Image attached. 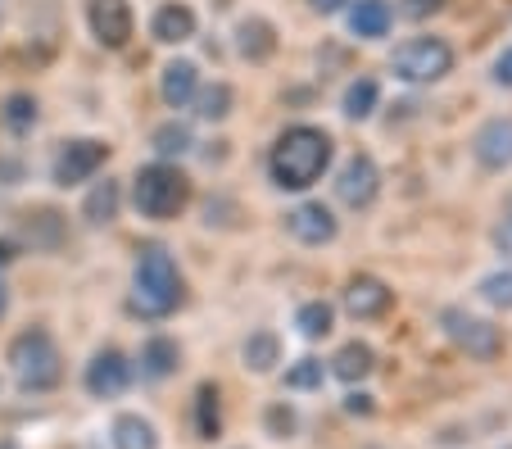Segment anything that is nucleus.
I'll list each match as a JSON object with an SVG mask.
<instances>
[{
  "label": "nucleus",
  "mask_w": 512,
  "mask_h": 449,
  "mask_svg": "<svg viewBox=\"0 0 512 449\" xmlns=\"http://www.w3.org/2000/svg\"><path fill=\"white\" fill-rule=\"evenodd\" d=\"M327 164H331V137L322 127H290V132H281V141L272 146V159H268L272 182L281 191L313 186L327 173Z\"/></svg>",
  "instance_id": "obj_1"
},
{
  "label": "nucleus",
  "mask_w": 512,
  "mask_h": 449,
  "mask_svg": "<svg viewBox=\"0 0 512 449\" xmlns=\"http://www.w3.org/2000/svg\"><path fill=\"white\" fill-rule=\"evenodd\" d=\"M182 304V273L168 259V250H145L132 277V309H141L145 318H164Z\"/></svg>",
  "instance_id": "obj_2"
},
{
  "label": "nucleus",
  "mask_w": 512,
  "mask_h": 449,
  "mask_svg": "<svg viewBox=\"0 0 512 449\" xmlns=\"http://www.w3.org/2000/svg\"><path fill=\"white\" fill-rule=\"evenodd\" d=\"M132 200L145 218H155V223H168L186 209L191 200V182H186L182 168L173 164H145L132 182Z\"/></svg>",
  "instance_id": "obj_3"
},
{
  "label": "nucleus",
  "mask_w": 512,
  "mask_h": 449,
  "mask_svg": "<svg viewBox=\"0 0 512 449\" xmlns=\"http://www.w3.org/2000/svg\"><path fill=\"white\" fill-rule=\"evenodd\" d=\"M10 363H14V372H19V381L28 386V391H50V386L64 377V363H59L55 341H50V332H41V327L14 336Z\"/></svg>",
  "instance_id": "obj_4"
},
{
  "label": "nucleus",
  "mask_w": 512,
  "mask_h": 449,
  "mask_svg": "<svg viewBox=\"0 0 512 449\" xmlns=\"http://www.w3.org/2000/svg\"><path fill=\"white\" fill-rule=\"evenodd\" d=\"M390 69H395V78H404V82H440L449 69H454V50H449V41H440V37H413L408 46L395 50Z\"/></svg>",
  "instance_id": "obj_5"
},
{
  "label": "nucleus",
  "mask_w": 512,
  "mask_h": 449,
  "mask_svg": "<svg viewBox=\"0 0 512 449\" xmlns=\"http://www.w3.org/2000/svg\"><path fill=\"white\" fill-rule=\"evenodd\" d=\"M445 332H449V341H454L458 350H467L472 359H494V354H499V332L463 309H445Z\"/></svg>",
  "instance_id": "obj_6"
},
{
  "label": "nucleus",
  "mask_w": 512,
  "mask_h": 449,
  "mask_svg": "<svg viewBox=\"0 0 512 449\" xmlns=\"http://www.w3.org/2000/svg\"><path fill=\"white\" fill-rule=\"evenodd\" d=\"M105 155H109L105 141H68V146L59 150V159H55V182L59 186L87 182V177L105 164Z\"/></svg>",
  "instance_id": "obj_7"
},
{
  "label": "nucleus",
  "mask_w": 512,
  "mask_h": 449,
  "mask_svg": "<svg viewBox=\"0 0 512 449\" xmlns=\"http://www.w3.org/2000/svg\"><path fill=\"white\" fill-rule=\"evenodd\" d=\"M87 19H91L96 41L109 50H123L127 37H132V10H127V0H91Z\"/></svg>",
  "instance_id": "obj_8"
},
{
  "label": "nucleus",
  "mask_w": 512,
  "mask_h": 449,
  "mask_svg": "<svg viewBox=\"0 0 512 449\" xmlns=\"http://www.w3.org/2000/svg\"><path fill=\"white\" fill-rule=\"evenodd\" d=\"M127 381H132V363H127L118 350H100L96 359L87 363V391L96 395V400H114V395H123Z\"/></svg>",
  "instance_id": "obj_9"
},
{
  "label": "nucleus",
  "mask_w": 512,
  "mask_h": 449,
  "mask_svg": "<svg viewBox=\"0 0 512 449\" xmlns=\"http://www.w3.org/2000/svg\"><path fill=\"white\" fill-rule=\"evenodd\" d=\"M340 200L345 205H354V209H363V205H372L377 200V191H381V173H377V164H372L368 155H354L345 164V173H340Z\"/></svg>",
  "instance_id": "obj_10"
},
{
  "label": "nucleus",
  "mask_w": 512,
  "mask_h": 449,
  "mask_svg": "<svg viewBox=\"0 0 512 449\" xmlns=\"http://www.w3.org/2000/svg\"><path fill=\"white\" fill-rule=\"evenodd\" d=\"M286 227H290V236L295 241H304V245H327L331 236H336V218H331V209L327 205H300V209H290L286 214Z\"/></svg>",
  "instance_id": "obj_11"
},
{
  "label": "nucleus",
  "mask_w": 512,
  "mask_h": 449,
  "mask_svg": "<svg viewBox=\"0 0 512 449\" xmlns=\"http://www.w3.org/2000/svg\"><path fill=\"white\" fill-rule=\"evenodd\" d=\"M472 150L485 168H508L512 164V118H490V123L476 132Z\"/></svg>",
  "instance_id": "obj_12"
},
{
  "label": "nucleus",
  "mask_w": 512,
  "mask_h": 449,
  "mask_svg": "<svg viewBox=\"0 0 512 449\" xmlns=\"http://www.w3.org/2000/svg\"><path fill=\"white\" fill-rule=\"evenodd\" d=\"M345 309L354 318H381L390 309V286L377 282V277H354L345 291Z\"/></svg>",
  "instance_id": "obj_13"
},
{
  "label": "nucleus",
  "mask_w": 512,
  "mask_h": 449,
  "mask_svg": "<svg viewBox=\"0 0 512 449\" xmlns=\"http://www.w3.org/2000/svg\"><path fill=\"white\" fill-rule=\"evenodd\" d=\"M155 37L164 41V46H182V41H191L195 37V14H191V5H164V10L155 14Z\"/></svg>",
  "instance_id": "obj_14"
},
{
  "label": "nucleus",
  "mask_w": 512,
  "mask_h": 449,
  "mask_svg": "<svg viewBox=\"0 0 512 449\" xmlns=\"http://www.w3.org/2000/svg\"><path fill=\"white\" fill-rule=\"evenodd\" d=\"M349 28H354V37H386L390 32V5L386 0H354Z\"/></svg>",
  "instance_id": "obj_15"
},
{
  "label": "nucleus",
  "mask_w": 512,
  "mask_h": 449,
  "mask_svg": "<svg viewBox=\"0 0 512 449\" xmlns=\"http://www.w3.org/2000/svg\"><path fill=\"white\" fill-rule=\"evenodd\" d=\"M236 46H241L245 59L263 64V59L277 50V32H272V23H263V19H245L241 32H236Z\"/></svg>",
  "instance_id": "obj_16"
},
{
  "label": "nucleus",
  "mask_w": 512,
  "mask_h": 449,
  "mask_svg": "<svg viewBox=\"0 0 512 449\" xmlns=\"http://www.w3.org/2000/svg\"><path fill=\"white\" fill-rule=\"evenodd\" d=\"M195 87H200V78H195V64H186V59L168 64V69H164V82H159V91H164V100H168L173 109H182L186 100H195Z\"/></svg>",
  "instance_id": "obj_17"
},
{
  "label": "nucleus",
  "mask_w": 512,
  "mask_h": 449,
  "mask_svg": "<svg viewBox=\"0 0 512 449\" xmlns=\"http://www.w3.org/2000/svg\"><path fill=\"white\" fill-rule=\"evenodd\" d=\"M114 449H159V436L145 418L123 413V418L114 422Z\"/></svg>",
  "instance_id": "obj_18"
},
{
  "label": "nucleus",
  "mask_w": 512,
  "mask_h": 449,
  "mask_svg": "<svg viewBox=\"0 0 512 449\" xmlns=\"http://www.w3.org/2000/svg\"><path fill=\"white\" fill-rule=\"evenodd\" d=\"M372 350L368 345H358V341H349V345H340V354L331 359V372H336L340 381H363L372 372Z\"/></svg>",
  "instance_id": "obj_19"
},
{
  "label": "nucleus",
  "mask_w": 512,
  "mask_h": 449,
  "mask_svg": "<svg viewBox=\"0 0 512 449\" xmlns=\"http://www.w3.org/2000/svg\"><path fill=\"white\" fill-rule=\"evenodd\" d=\"M177 345L168 341V336H155V341H145V350H141V372L145 377H168V372L177 368Z\"/></svg>",
  "instance_id": "obj_20"
},
{
  "label": "nucleus",
  "mask_w": 512,
  "mask_h": 449,
  "mask_svg": "<svg viewBox=\"0 0 512 449\" xmlns=\"http://www.w3.org/2000/svg\"><path fill=\"white\" fill-rule=\"evenodd\" d=\"M82 218H87V223H114L118 218V182H96V191H91L87 196V205H82Z\"/></svg>",
  "instance_id": "obj_21"
},
{
  "label": "nucleus",
  "mask_w": 512,
  "mask_h": 449,
  "mask_svg": "<svg viewBox=\"0 0 512 449\" xmlns=\"http://www.w3.org/2000/svg\"><path fill=\"white\" fill-rule=\"evenodd\" d=\"M195 431L200 440H213L223 431V413H218V386H200L195 391Z\"/></svg>",
  "instance_id": "obj_22"
},
{
  "label": "nucleus",
  "mask_w": 512,
  "mask_h": 449,
  "mask_svg": "<svg viewBox=\"0 0 512 449\" xmlns=\"http://www.w3.org/2000/svg\"><path fill=\"white\" fill-rule=\"evenodd\" d=\"M241 354H245V368L268 372V368H277V359H281V341L272 332H250Z\"/></svg>",
  "instance_id": "obj_23"
},
{
  "label": "nucleus",
  "mask_w": 512,
  "mask_h": 449,
  "mask_svg": "<svg viewBox=\"0 0 512 449\" xmlns=\"http://www.w3.org/2000/svg\"><path fill=\"white\" fill-rule=\"evenodd\" d=\"M195 114L209 118V123L227 118V114H232V87H227V82H213V87L195 91Z\"/></svg>",
  "instance_id": "obj_24"
},
{
  "label": "nucleus",
  "mask_w": 512,
  "mask_h": 449,
  "mask_svg": "<svg viewBox=\"0 0 512 449\" xmlns=\"http://www.w3.org/2000/svg\"><path fill=\"white\" fill-rule=\"evenodd\" d=\"M377 96H381L377 82H372V78H358L354 87L345 91V114L349 118H368L372 109H377Z\"/></svg>",
  "instance_id": "obj_25"
},
{
  "label": "nucleus",
  "mask_w": 512,
  "mask_h": 449,
  "mask_svg": "<svg viewBox=\"0 0 512 449\" xmlns=\"http://www.w3.org/2000/svg\"><path fill=\"white\" fill-rule=\"evenodd\" d=\"M295 323H300V332H304V336H313V341H318V336H327V332H331V304H322V300L304 304Z\"/></svg>",
  "instance_id": "obj_26"
},
{
  "label": "nucleus",
  "mask_w": 512,
  "mask_h": 449,
  "mask_svg": "<svg viewBox=\"0 0 512 449\" xmlns=\"http://www.w3.org/2000/svg\"><path fill=\"white\" fill-rule=\"evenodd\" d=\"M5 123H10V132H28L32 123H37V100L32 96H10L5 100Z\"/></svg>",
  "instance_id": "obj_27"
},
{
  "label": "nucleus",
  "mask_w": 512,
  "mask_h": 449,
  "mask_svg": "<svg viewBox=\"0 0 512 449\" xmlns=\"http://www.w3.org/2000/svg\"><path fill=\"white\" fill-rule=\"evenodd\" d=\"M155 150H159V155H186V150H191V127L164 123L155 132Z\"/></svg>",
  "instance_id": "obj_28"
},
{
  "label": "nucleus",
  "mask_w": 512,
  "mask_h": 449,
  "mask_svg": "<svg viewBox=\"0 0 512 449\" xmlns=\"http://www.w3.org/2000/svg\"><path fill=\"white\" fill-rule=\"evenodd\" d=\"M322 377H327L322 359H300L295 368L286 372V386L290 391H313V386H322Z\"/></svg>",
  "instance_id": "obj_29"
},
{
  "label": "nucleus",
  "mask_w": 512,
  "mask_h": 449,
  "mask_svg": "<svg viewBox=\"0 0 512 449\" xmlns=\"http://www.w3.org/2000/svg\"><path fill=\"white\" fill-rule=\"evenodd\" d=\"M481 295H485V304H494V309H512V268H508V273H490V277H485Z\"/></svg>",
  "instance_id": "obj_30"
},
{
  "label": "nucleus",
  "mask_w": 512,
  "mask_h": 449,
  "mask_svg": "<svg viewBox=\"0 0 512 449\" xmlns=\"http://www.w3.org/2000/svg\"><path fill=\"white\" fill-rule=\"evenodd\" d=\"M445 5V0H399V14L404 19H426V14H435Z\"/></svg>",
  "instance_id": "obj_31"
},
{
  "label": "nucleus",
  "mask_w": 512,
  "mask_h": 449,
  "mask_svg": "<svg viewBox=\"0 0 512 449\" xmlns=\"http://www.w3.org/2000/svg\"><path fill=\"white\" fill-rule=\"evenodd\" d=\"M268 427H272V436H286V431L295 427V413H290V409H272L268 413Z\"/></svg>",
  "instance_id": "obj_32"
},
{
  "label": "nucleus",
  "mask_w": 512,
  "mask_h": 449,
  "mask_svg": "<svg viewBox=\"0 0 512 449\" xmlns=\"http://www.w3.org/2000/svg\"><path fill=\"white\" fill-rule=\"evenodd\" d=\"M494 78L503 82V87H512V50H503L499 64H494Z\"/></svg>",
  "instance_id": "obj_33"
},
{
  "label": "nucleus",
  "mask_w": 512,
  "mask_h": 449,
  "mask_svg": "<svg viewBox=\"0 0 512 449\" xmlns=\"http://www.w3.org/2000/svg\"><path fill=\"white\" fill-rule=\"evenodd\" d=\"M345 409H349V413H372V400H368V395H349Z\"/></svg>",
  "instance_id": "obj_34"
},
{
  "label": "nucleus",
  "mask_w": 512,
  "mask_h": 449,
  "mask_svg": "<svg viewBox=\"0 0 512 449\" xmlns=\"http://www.w3.org/2000/svg\"><path fill=\"white\" fill-rule=\"evenodd\" d=\"M345 0H313V10H322V14H336Z\"/></svg>",
  "instance_id": "obj_35"
},
{
  "label": "nucleus",
  "mask_w": 512,
  "mask_h": 449,
  "mask_svg": "<svg viewBox=\"0 0 512 449\" xmlns=\"http://www.w3.org/2000/svg\"><path fill=\"white\" fill-rule=\"evenodd\" d=\"M10 250H14V245H10V241H0V264H5V259H14V254H10Z\"/></svg>",
  "instance_id": "obj_36"
},
{
  "label": "nucleus",
  "mask_w": 512,
  "mask_h": 449,
  "mask_svg": "<svg viewBox=\"0 0 512 449\" xmlns=\"http://www.w3.org/2000/svg\"><path fill=\"white\" fill-rule=\"evenodd\" d=\"M0 313H5V286H0Z\"/></svg>",
  "instance_id": "obj_37"
},
{
  "label": "nucleus",
  "mask_w": 512,
  "mask_h": 449,
  "mask_svg": "<svg viewBox=\"0 0 512 449\" xmlns=\"http://www.w3.org/2000/svg\"><path fill=\"white\" fill-rule=\"evenodd\" d=\"M0 449H19V445H0Z\"/></svg>",
  "instance_id": "obj_38"
}]
</instances>
